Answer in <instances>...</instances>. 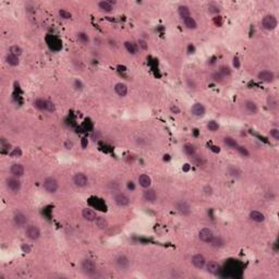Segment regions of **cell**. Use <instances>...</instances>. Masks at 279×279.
Segmentation results:
<instances>
[{
  "mask_svg": "<svg viewBox=\"0 0 279 279\" xmlns=\"http://www.w3.org/2000/svg\"><path fill=\"white\" fill-rule=\"evenodd\" d=\"M82 216H83L84 219L87 220V221H95V219L97 218L96 213L94 212L93 209H91V208H84V209L82 210Z\"/></svg>",
  "mask_w": 279,
  "mask_h": 279,
  "instance_id": "5bb4252c",
  "label": "cell"
},
{
  "mask_svg": "<svg viewBox=\"0 0 279 279\" xmlns=\"http://www.w3.org/2000/svg\"><path fill=\"white\" fill-rule=\"evenodd\" d=\"M224 142H225V144H226L227 146H229V147H231V148H237V147H238V143H237L236 140H234V138H224Z\"/></svg>",
  "mask_w": 279,
  "mask_h": 279,
  "instance_id": "f546056e",
  "label": "cell"
},
{
  "mask_svg": "<svg viewBox=\"0 0 279 279\" xmlns=\"http://www.w3.org/2000/svg\"><path fill=\"white\" fill-rule=\"evenodd\" d=\"M258 79L263 82H266V83H270L275 80V74L270 71H262L258 73Z\"/></svg>",
  "mask_w": 279,
  "mask_h": 279,
  "instance_id": "7c38bea8",
  "label": "cell"
},
{
  "mask_svg": "<svg viewBox=\"0 0 279 279\" xmlns=\"http://www.w3.org/2000/svg\"><path fill=\"white\" fill-rule=\"evenodd\" d=\"M78 38H79V41L81 42V43H83V44H87L88 41H90L88 36L86 35L85 33H79L78 34Z\"/></svg>",
  "mask_w": 279,
  "mask_h": 279,
  "instance_id": "8d00e7d4",
  "label": "cell"
},
{
  "mask_svg": "<svg viewBox=\"0 0 279 279\" xmlns=\"http://www.w3.org/2000/svg\"><path fill=\"white\" fill-rule=\"evenodd\" d=\"M209 8H212V6H209ZM219 9H217V7H215L214 9H210V12H218Z\"/></svg>",
  "mask_w": 279,
  "mask_h": 279,
  "instance_id": "11a10c76",
  "label": "cell"
},
{
  "mask_svg": "<svg viewBox=\"0 0 279 279\" xmlns=\"http://www.w3.org/2000/svg\"><path fill=\"white\" fill-rule=\"evenodd\" d=\"M25 234L30 240H37L41 237V230L37 226H34V225H30L26 227V230H25Z\"/></svg>",
  "mask_w": 279,
  "mask_h": 279,
  "instance_id": "277c9868",
  "label": "cell"
},
{
  "mask_svg": "<svg viewBox=\"0 0 279 279\" xmlns=\"http://www.w3.org/2000/svg\"><path fill=\"white\" fill-rule=\"evenodd\" d=\"M128 188H129L130 190H134V184H133V182H129V184H128Z\"/></svg>",
  "mask_w": 279,
  "mask_h": 279,
  "instance_id": "db71d44e",
  "label": "cell"
},
{
  "mask_svg": "<svg viewBox=\"0 0 279 279\" xmlns=\"http://www.w3.org/2000/svg\"><path fill=\"white\" fill-rule=\"evenodd\" d=\"M10 171L14 177H22L24 174V168L21 164H13L11 166Z\"/></svg>",
  "mask_w": 279,
  "mask_h": 279,
  "instance_id": "d6986e66",
  "label": "cell"
},
{
  "mask_svg": "<svg viewBox=\"0 0 279 279\" xmlns=\"http://www.w3.org/2000/svg\"><path fill=\"white\" fill-rule=\"evenodd\" d=\"M115 202L118 206H128L130 204V198L128 195L123 193H118L115 195Z\"/></svg>",
  "mask_w": 279,
  "mask_h": 279,
  "instance_id": "9c48e42d",
  "label": "cell"
},
{
  "mask_svg": "<svg viewBox=\"0 0 279 279\" xmlns=\"http://www.w3.org/2000/svg\"><path fill=\"white\" fill-rule=\"evenodd\" d=\"M138 183H140V185L142 188L148 189L150 186V184H152V179H150L147 174H141V176L138 177Z\"/></svg>",
  "mask_w": 279,
  "mask_h": 279,
  "instance_id": "ffe728a7",
  "label": "cell"
},
{
  "mask_svg": "<svg viewBox=\"0 0 279 279\" xmlns=\"http://www.w3.org/2000/svg\"><path fill=\"white\" fill-rule=\"evenodd\" d=\"M86 146H87V140L84 138H82V147L85 148Z\"/></svg>",
  "mask_w": 279,
  "mask_h": 279,
  "instance_id": "f907efd6",
  "label": "cell"
},
{
  "mask_svg": "<svg viewBox=\"0 0 279 279\" xmlns=\"http://www.w3.org/2000/svg\"><path fill=\"white\" fill-rule=\"evenodd\" d=\"M13 220H14V224L17 225L18 227H24L25 225L27 224V218L26 216L24 214H22V213H17V214L14 215V217H13Z\"/></svg>",
  "mask_w": 279,
  "mask_h": 279,
  "instance_id": "9a60e30c",
  "label": "cell"
},
{
  "mask_svg": "<svg viewBox=\"0 0 279 279\" xmlns=\"http://www.w3.org/2000/svg\"><path fill=\"white\" fill-rule=\"evenodd\" d=\"M115 92L119 96L124 97V96L128 94V87H126V84H123V83H117L115 85Z\"/></svg>",
  "mask_w": 279,
  "mask_h": 279,
  "instance_id": "44dd1931",
  "label": "cell"
},
{
  "mask_svg": "<svg viewBox=\"0 0 279 279\" xmlns=\"http://www.w3.org/2000/svg\"><path fill=\"white\" fill-rule=\"evenodd\" d=\"M205 267H206L207 273H209V274H217L220 269L219 264H218L217 262H215V261H209V262H207L205 264Z\"/></svg>",
  "mask_w": 279,
  "mask_h": 279,
  "instance_id": "2e32d148",
  "label": "cell"
},
{
  "mask_svg": "<svg viewBox=\"0 0 279 279\" xmlns=\"http://www.w3.org/2000/svg\"><path fill=\"white\" fill-rule=\"evenodd\" d=\"M178 12H179V15L182 18V20L190 17V9L186 6H180L179 9H178Z\"/></svg>",
  "mask_w": 279,
  "mask_h": 279,
  "instance_id": "d4e9b609",
  "label": "cell"
},
{
  "mask_svg": "<svg viewBox=\"0 0 279 279\" xmlns=\"http://www.w3.org/2000/svg\"><path fill=\"white\" fill-rule=\"evenodd\" d=\"M270 136H273L275 140H279V130L278 129H272L270 130Z\"/></svg>",
  "mask_w": 279,
  "mask_h": 279,
  "instance_id": "7bdbcfd3",
  "label": "cell"
},
{
  "mask_svg": "<svg viewBox=\"0 0 279 279\" xmlns=\"http://www.w3.org/2000/svg\"><path fill=\"white\" fill-rule=\"evenodd\" d=\"M183 22H184V24H185V26L190 30H195L196 27H197V23H196V21L191 17V15L185 18V19L183 20Z\"/></svg>",
  "mask_w": 279,
  "mask_h": 279,
  "instance_id": "603a6c76",
  "label": "cell"
},
{
  "mask_svg": "<svg viewBox=\"0 0 279 279\" xmlns=\"http://www.w3.org/2000/svg\"><path fill=\"white\" fill-rule=\"evenodd\" d=\"M267 102H268V107L270 108V109H276L277 108V100L275 99L273 96H269L268 97V99H267Z\"/></svg>",
  "mask_w": 279,
  "mask_h": 279,
  "instance_id": "d590c367",
  "label": "cell"
},
{
  "mask_svg": "<svg viewBox=\"0 0 279 279\" xmlns=\"http://www.w3.org/2000/svg\"><path fill=\"white\" fill-rule=\"evenodd\" d=\"M209 243H212V245L215 246V248H220V246L224 245L225 242H224V240L220 238V237H214Z\"/></svg>",
  "mask_w": 279,
  "mask_h": 279,
  "instance_id": "f1b7e54d",
  "label": "cell"
},
{
  "mask_svg": "<svg viewBox=\"0 0 279 279\" xmlns=\"http://www.w3.org/2000/svg\"><path fill=\"white\" fill-rule=\"evenodd\" d=\"M207 129L209 130V131L215 132V131H217V130L219 129V126H218L217 122H215V121H209V122L207 123Z\"/></svg>",
  "mask_w": 279,
  "mask_h": 279,
  "instance_id": "e575fe53",
  "label": "cell"
},
{
  "mask_svg": "<svg viewBox=\"0 0 279 279\" xmlns=\"http://www.w3.org/2000/svg\"><path fill=\"white\" fill-rule=\"evenodd\" d=\"M21 154H22L21 149L17 147V148H14V149H13V152L11 153V156H12V157H15V156H20Z\"/></svg>",
  "mask_w": 279,
  "mask_h": 279,
  "instance_id": "f6af8a7d",
  "label": "cell"
},
{
  "mask_svg": "<svg viewBox=\"0 0 279 279\" xmlns=\"http://www.w3.org/2000/svg\"><path fill=\"white\" fill-rule=\"evenodd\" d=\"M170 110H171V112H173V114H180V109L177 107L176 105H171V106H170Z\"/></svg>",
  "mask_w": 279,
  "mask_h": 279,
  "instance_id": "7dc6e473",
  "label": "cell"
},
{
  "mask_svg": "<svg viewBox=\"0 0 279 279\" xmlns=\"http://www.w3.org/2000/svg\"><path fill=\"white\" fill-rule=\"evenodd\" d=\"M138 46H140L143 50L147 49V44H146L145 41H138Z\"/></svg>",
  "mask_w": 279,
  "mask_h": 279,
  "instance_id": "bcb514c9",
  "label": "cell"
},
{
  "mask_svg": "<svg viewBox=\"0 0 279 279\" xmlns=\"http://www.w3.org/2000/svg\"><path fill=\"white\" fill-rule=\"evenodd\" d=\"M59 15L62 18V19H66V20L71 19V13H70V12H68V11H66V10H63V9L60 10V11H59Z\"/></svg>",
  "mask_w": 279,
  "mask_h": 279,
  "instance_id": "74e56055",
  "label": "cell"
},
{
  "mask_svg": "<svg viewBox=\"0 0 279 279\" xmlns=\"http://www.w3.org/2000/svg\"><path fill=\"white\" fill-rule=\"evenodd\" d=\"M73 146V144H72V142H69V141H67L66 142V147L68 148V149H71V147Z\"/></svg>",
  "mask_w": 279,
  "mask_h": 279,
  "instance_id": "816d5d0a",
  "label": "cell"
},
{
  "mask_svg": "<svg viewBox=\"0 0 279 279\" xmlns=\"http://www.w3.org/2000/svg\"><path fill=\"white\" fill-rule=\"evenodd\" d=\"M7 188L12 192H19L21 189V182L15 178H10L7 180Z\"/></svg>",
  "mask_w": 279,
  "mask_h": 279,
  "instance_id": "30bf717a",
  "label": "cell"
},
{
  "mask_svg": "<svg viewBox=\"0 0 279 279\" xmlns=\"http://www.w3.org/2000/svg\"><path fill=\"white\" fill-rule=\"evenodd\" d=\"M116 266L120 270H126L130 267V261L126 255H119L116 258Z\"/></svg>",
  "mask_w": 279,
  "mask_h": 279,
  "instance_id": "52a82bcc",
  "label": "cell"
},
{
  "mask_svg": "<svg viewBox=\"0 0 279 279\" xmlns=\"http://www.w3.org/2000/svg\"><path fill=\"white\" fill-rule=\"evenodd\" d=\"M88 179L87 177L83 173V172H78L73 176V183L79 188H84L87 185Z\"/></svg>",
  "mask_w": 279,
  "mask_h": 279,
  "instance_id": "5b68a950",
  "label": "cell"
},
{
  "mask_svg": "<svg viewBox=\"0 0 279 279\" xmlns=\"http://www.w3.org/2000/svg\"><path fill=\"white\" fill-rule=\"evenodd\" d=\"M229 174H230V176H233V177H239V174H240V171H239L237 168L231 167L229 169Z\"/></svg>",
  "mask_w": 279,
  "mask_h": 279,
  "instance_id": "ee69618b",
  "label": "cell"
},
{
  "mask_svg": "<svg viewBox=\"0 0 279 279\" xmlns=\"http://www.w3.org/2000/svg\"><path fill=\"white\" fill-rule=\"evenodd\" d=\"M233 66L236 68H239L240 67V62H239V58L238 57H234L233 58Z\"/></svg>",
  "mask_w": 279,
  "mask_h": 279,
  "instance_id": "681fc988",
  "label": "cell"
},
{
  "mask_svg": "<svg viewBox=\"0 0 279 279\" xmlns=\"http://www.w3.org/2000/svg\"><path fill=\"white\" fill-rule=\"evenodd\" d=\"M220 73L222 74V75H230V73H231V71H230V69L228 67H226V66H222V67H220Z\"/></svg>",
  "mask_w": 279,
  "mask_h": 279,
  "instance_id": "60d3db41",
  "label": "cell"
},
{
  "mask_svg": "<svg viewBox=\"0 0 279 279\" xmlns=\"http://www.w3.org/2000/svg\"><path fill=\"white\" fill-rule=\"evenodd\" d=\"M95 222H96V226L99 228V229H106L108 227V221L106 218L104 217H97L95 219Z\"/></svg>",
  "mask_w": 279,
  "mask_h": 279,
  "instance_id": "cb8c5ba5",
  "label": "cell"
},
{
  "mask_svg": "<svg viewBox=\"0 0 279 279\" xmlns=\"http://www.w3.org/2000/svg\"><path fill=\"white\" fill-rule=\"evenodd\" d=\"M192 264H193L194 267L198 268V269H202V268L205 267V264H206V260L205 257L202 255V254H196L192 257L191 260Z\"/></svg>",
  "mask_w": 279,
  "mask_h": 279,
  "instance_id": "ba28073f",
  "label": "cell"
},
{
  "mask_svg": "<svg viewBox=\"0 0 279 279\" xmlns=\"http://www.w3.org/2000/svg\"><path fill=\"white\" fill-rule=\"evenodd\" d=\"M124 47L126 48V50H128L131 55H134V54H135V51H136L135 47H134V45L131 43V42H126V43H124Z\"/></svg>",
  "mask_w": 279,
  "mask_h": 279,
  "instance_id": "836d02e7",
  "label": "cell"
},
{
  "mask_svg": "<svg viewBox=\"0 0 279 279\" xmlns=\"http://www.w3.org/2000/svg\"><path fill=\"white\" fill-rule=\"evenodd\" d=\"M213 79H214V81L221 83V82L224 81V75H222V74L220 73V72H217V73H214V74H213Z\"/></svg>",
  "mask_w": 279,
  "mask_h": 279,
  "instance_id": "f35d334b",
  "label": "cell"
},
{
  "mask_svg": "<svg viewBox=\"0 0 279 279\" xmlns=\"http://www.w3.org/2000/svg\"><path fill=\"white\" fill-rule=\"evenodd\" d=\"M9 51H10V54H11V55H14V56H17V57H19V56L22 55L21 47H19L18 45L11 46V47L9 48Z\"/></svg>",
  "mask_w": 279,
  "mask_h": 279,
  "instance_id": "4dcf8cb0",
  "label": "cell"
},
{
  "mask_svg": "<svg viewBox=\"0 0 279 279\" xmlns=\"http://www.w3.org/2000/svg\"><path fill=\"white\" fill-rule=\"evenodd\" d=\"M98 7H99V9L104 12H111L112 11V6L110 5L108 1H100V2L98 3Z\"/></svg>",
  "mask_w": 279,
  "mask_h": 279,
  "instance_id": "484cf974",
  "label": "cell"
},
{
  "mask_svg": "<svg viewBox=\"0 0 279 279\" xmlns=\"http://www.w3.org/2000/svg\"><path fill=\"white\" fill-rule=\"evenodd\" d=\"M44 109L46 111H49V112H54L55 111V105H54L50 100L47 99H44Z\"/></svg>",
  "mask_w": 279,
  "mask_h": 279,
  "instance_id": "1f68e13d",
  "label": "cell"
},
{
  "mask_svg": "<svg viewBox=\"0 0 279 279\" xmlns=\"http://www.w3.org/2000/svg\"><path fill=\"white\" fill-rule=\"evenodd\" d=\"M43 185H44V189H45L48 193H56L58 188H59L58 181L55 179V178H53V177H49V178L45 179Z\"/></svg>",
  "mask_w": 279,
  "mask_h": 279,
  "instance_id": "7a4b0ae2",
  "label": "cell"
},
{
  "mask_svg": "<svg viewBox=\"0 0 279 279\" xmlns=\"http://www.w3.org/2000/svg\"><path fill=\"white\" fill-rule=\"evenodd\" d=\"M6 60H7V62L9 63L10 66H13V67L19 65V58H18L17 56H14V55H11V54H9V55L7 56Z\"/></svg>",
  "mask_w": 279,
  "mask_h": 279,
  "instance_id": "83f0119b",
  "label": "cell"
},
{
  "mask_svg": "<svg viewBox=\"0 0 279 279\" xmlns=\"http://www.w3.org/2000/svg\"><path fill=\"white\" fill-rule=\"evenodd\" d=\"M250 218L255 222H263L265 220V216L264 214H262L258 210H253L250 213Z\"/></svg>",
  "mask_w": 279,
  "mask_h": 279,
  "instance_id": "7402d4cb",
  "label": "cell"
},
{
  "mask_svg": "<svg viewBox=\"0 0 279 279\" xmlns=\"http://www.w3.org/2000/svg\"><path fill=\"white\" fill-rule=\"evenodd\" d=\"M183 150H184V153L189 156H193L196 154L195 148H194V146L192 145V144H185V145L183 146Z\"/></svg>",
  "mask_w": 279,
  "mask_h": 279,
  "instance_id": "4316f807",
  "label": "cell"
},
{
  "mask_svg": "<svg viewBox=\"0 0 279 279\" xmlns=\"http://www.w3.org/2000/svg\"><path fill=\"white\" fill-rule=\"evenodd\" d=\"M204 191H205V193L207 194V195H210V194L213 193V189L210 188V186H206V188L204 189Z\"/></svg>",
  "mask_w": 279,
  "mask_h": 279,
  "instance_id": "c3c4849f",
  "label": "cell"
},
{
  "mask_svg": "<svg viewBox=\"0 0 279 279\" xmlns=\"http://www.w3.org/2000/svg\"><path fill=\"white\" fill-rule=\"evenodd\" d=\"M244 109H245V111L248 112L249 115H255L258 111L257 105L252 100H246L244 103Z\"/></svg>",
  "mask_w": 279,
  "mask_h": 279,
  "instance_id": "8fae6325",
  "label": "cell"
},
{
  "mask_svg": "<svg viewBox=\"0 0 279 279\" xmlns=\"http://www.w3.org/2000/svg\"><path fill=\"white\" fill-rule=\"evenodd\" d=\"M22 249H23L24 252H26V253H29L30 251H31V248H30L29 245H23L22 246Z\"/></svg>",
  "mask_w": 279,
  "mask_h": 279,
  "instance_id": "f5cc1de1",
  "label": "cell"
},
{
  "mask_svg": "<svg viewBox=\"0 0 279 279\" xmlns=\"http://www.w3.org/2000/svg\"><path fill=\"white\" fill-rule=\"evenodd\" d=\"M262 25L264 29L268 30V31H272V30H275L277 26V19L274 17V15H265L262 20Z\"/></svg>",
  "mask_w": 279,
  "mask_h": 279,
  "instance_id": "3957f363",
  "label": "cell"
},
{
  "mask_svg": "<svg viewBox=\"0 0 279 279\" xmlns=\"http://www.w3.org/2000/svg\"><path fill=\"white\" fill-rule=\"evenodd\" d=\"M177 209L182 215H189L191 213V207L189 205V203L185 202V201H181V202L177 203Z\"/></svg>",
  "mask_w": 279,
  "mask_h": 279,
  "instance_id": "4fadbf2b",
  "label": "cell"
},
{
  "mask_svg": "<svg viewBox=\"0 0 279 279\" xmlns=\"http://www.w3.org/2000/svg\"><path fill=\"white\" fill-rule=\"evenodd\" d=\"M34 106L36 108H38L39 110H45L44 109V99H36L35 103H34Z\"/></svg>",
  "mask_w": 279,
  "mask_h": 279,
  "instance_id": "ab89813d",
  "label": "cell"
},
{
  "mask_svg": "<svg viewBox=\"0 0 279 279\" xmlns=\"http://www.w3.org/2000/svg\"><path fill=\"white\" fill-rule=\"evenodd\" d=\"M237 149L239 150V153H240L241 155H243V156H249V152H248V149H246L245 147H242V146H238V147H237Z\"/></svg>",
  "mask_w": 279,
  "mask_h": 279,
  "instance_id": "b9f144b4",
  "label": "cell"
},
{
  "mask_svg": "<svg viewBox=\"0 0 279 279\" xmlns=\"http://www.w3.org/2000/svg\"><path fill=\"white\" fill-rule=\"evenodd\" d=\"M82 272L86 275V276H94L97 272V267L96 264L91 260H84L81 264Z\"/></svg>",
  "mask_w": 279,
  "mask_h": 279,
  "instance_id": "6da1fadb",
  "label": "cell"
},
{
  "mask_svg": "<svg viewBox=\"0 0 279 279\" xmlns=\"http://www.w3.org/2000/svg\"><path fill=\"white\" fill-rule=\"evenodd\" d=\"M191 111L194 116H196V117H202V116L205 115V107H204L202 104L196 103L192 106Z\"/></svg>",
  "mask_w": 279,
  "mask_h": 279,
  "instance_id": "e0dca14e",
  "label": "cell"
},
{
  "mask_svg": "<svg viewBox=\"0 0 279 279\" xmlns=\"http://www.w3.org/2000/svg\"><path fill=\"white\" fill-rule=\"evenodd\" d=\"M191 161L193 162L195 166H198V167H201V166L204 165V160H203V158L200 157V156H196V154L195 155H193V156H191Z\"/></svg>",
  "mask_w": 279,
  "mask_h": 279,
  "instance_id": "d6a6232c",
  "label": "cell"
},
{
  "mask_svg": "<svg viewBox=\"0 0 279 279\" xmlns=\"http://www.w3.org/2000/svg\"><path fill=\"white\" fill-rule=\"evenodd\" d=\"M143 197L146 202H149V203H154L157 198V194H156L155 190L153 189H147L143 194Z\"/></svg>",
  "mask_w": 279,
  "mask_h": 279,
  "instance_id": "ac0fdd59",
  "label": "cell"
},
{
  "mask_svg": "<svg viewBox=\"0 0 279 279\" xmlns=\"http://www.w3.org/2000/svg\"><path fill=\"white\" fill-rule=\"evenodd\" d=\"M198 238H200L201 241L205 242V243H209L212 239L214 238V233L213 231L209 229V228H203V229L200 230L198 232Z\"/></svg>",
  "mask_w": 279,
  "mask_h": 279,
  "instance_id": "8992f818",
  "label": "cell"
}]
</instances>
